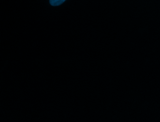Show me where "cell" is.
<instances>
[{
	"label": "cell",
	"instance_id": "6da1fadb",
	"mask_svg": "<svg viewBox=\"0 0 160 122\" xmlns=\"http://www.w3.org/2000/svg\"><path fill=\"white\" fill-rule=\"evenodd\" d=\"M66 0H49V3L51 5L56 6L62 4Z\"/></svg>",
	"mask_w": 160,
	"mask_h": 122
}]
</instances>
